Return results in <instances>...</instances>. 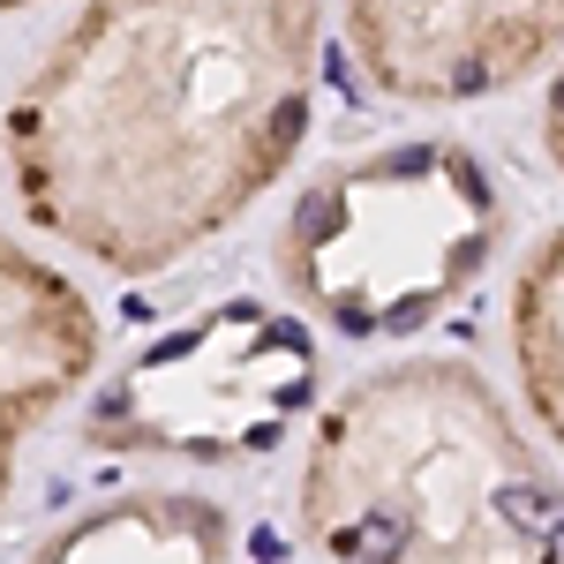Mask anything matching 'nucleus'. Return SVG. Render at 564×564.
Masks as SVG:
<instances>
[{
	"label": "nucleus",
	"instance_id": "nucleus-6",
	"mask_svg": "<svg viewBox=\"0 0 564 564\" xmlns=\"http://www.w3.org/2000/svg\"><path fill=\"white\" fill-rule=\"evenodd\" d=\"M98 316L68 286V271L39 263L0 234V505L15 489L23 436L90 377Z\"/></svg>",
	"mask_w": 564,
	"mask_h": 564
},
{
	"label": "nucleus",
	"instance_id": "nucleus-4",
	"mask_svg": "<svg viewBox=\"0 0 564 564\" xmlns=\"http://www.w3.org/2000/svg\"><path fill=\"white\" fill-rule=\"evenodd\" d=\"M316 339L302 316L271 302H212L166 324L159 339L98 384L84 414V444L129 452V459H196V467H241L279 452L316 406Z\"/></svg>",
	"mask_w": 564,
	"mask_h": 564
},
{
	"label": "nucleus",
	"instance_id": "nucleus-8",
	"mask_svg": "<svg viewBox=\"0 0 564 564\" xmlns=\"http://www.w3.org/2000/svg\"><path fill=\"white\" fill-rule=\"evenodd\" d=\"M512 369L534 422L564 452V226L527 249L512 279Z\"/></svg>",
	"mask_w": 564,
	"mask_h": 564
},
{
	"label": "nucleus",
	"instance_id": "nucleus-3",
	"mask_svg": "<svg viewBox=\"0 0 564 564\" xmlns=\"http://www.w3.org/2000/svg\"><path fill=\"white\" fill-rule=\"evenodd\" d=\"M497 241L489 166L452 135H406L308 181L279 226V279L339 339H406L475 294Z\"/></svg>",
	"mask_w": 564,
	"mask_h": 564
},
{
	"label": "nucleus",
	"instance_id": "nucleus-1",
	"mask_svg": "<svg viewBox=\"0 0 564 564\" xmlns=\"http://www.w3.org/2000/svg\"><path fill=\"white\" fill-rule=\"evenodd\" d=\"M324 0H84L0 143L23 218L121 279L226 234L294 166Z\"/></svg>",
	"mask_w": 564,
	"mask_h": 564
},
{
	"label": "nucleus",
	"instance_id": "nucleus-10",
	"mask_svg": "<svg viewBox=\"0 0 564 564\" xmlns=\"http://www.w3.org/2000/svg\"><path fill=\"white\" fill-rule=\"evenodd\" d=\"M0 8H39V0H0Z\"/></svg>",
	"mask_w": 564,
	"mask_h": 564
},
{
	"label": "nucleus",
	"instance_id": "nucleus-9",
	"mask_svg": "<svg viewBox=\"0 0 564 564\" xmlns=\"http://www.w3.org/2000/svg\"><path fill=\"white\" fill-rule=\"evenodd\" d=\"M542 143H550V166L564 174V68L550 76V98H542Z\"/></svg>",
	"mask_w": 564,
	"mask_h": 564
},
{
	"label": "nucleus",
	"instance_id": "nucleus-5",
	"mask_svg": "<svg viewBox=\"0 0 564 564\" xmlns=\"http://www.w3.org/2000/svg\"><path fill=\"white\" fill-rule=\"evenodd\" d=\"M361 76L406 106H475L564 45V0H347Z\"/></svg>",
	"mask_w": 564,
	"mask_h": 564
},
{
	"label": "nucleus",
	"instance_id": "nucleus-7",
	"mask_svg": "<svg viewBox=\"0 0 564 564\" xmlns=\"http://www.w3.org/2000/svg\"><path fill=\"white\" fill-rule=\"evenodd\" d=\"M234 520L212 497L188 489H121L90 512L53 527L31 564H226Z\"/></svg>",
	"mask_w": 564,
	"mask_h": 564
},
{
	"label": "nucleus",
	"instance_id": "nucleus-2",
	"mask_svg": "<svg viewBox=\"0 0 564 564\" xmlns=\"http://www.w3.org/2000/svg\"><path fill=\"white\" fill-rule=\"evenodd\" d=\"M302 527L332 564H564V489L459 354L354 377L308 430Z\"/></svg>",
	"mask_w": 564,
	"mask_h": 564
}]
</instances>
